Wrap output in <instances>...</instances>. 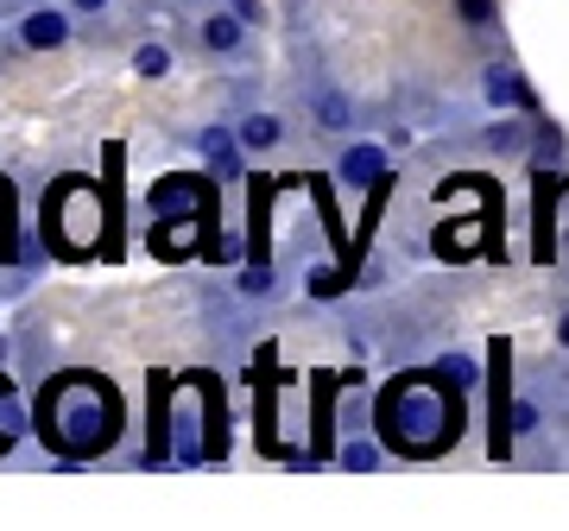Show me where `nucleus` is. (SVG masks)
<instances>
[{
	"label": "nucleus",
	"mask_w": 569,
	"mask_h": 531,
	"mask_svg": "<svg viewBox=\"0 0 569 531\" xmlns=\"http://www.w3.org/2000/svg\"><path fill=\"white\" fill-rule=\"evenodd\" d=\"M203 44H209V51H234V44H241V13L209 20V26H203Z\"/></svg>",
	"instance_id": "423d86ee"
},
{
	"label": "nucleus",
	"mask_w": 569,
	"mask_h": 531,
	"mask_svg": "<svg viewBox=\"0 0 569 531\" xmlns=\"http://www.w3.org/2000/svg\"><path fill=\"white\" fill-rule=\"evenodd\" d=\"M317 114H323V127H348V102H342V96H323Z\"/></svg>",
	"instance_id": "9d476101"
},
{
	"label": "nucleus",
	"mask_w": 569,
	"mask_h": 531,
	"mask_svg": "<svg viewBox=\"0 0 569 531\" xmlns=\"http://www.w3.org/2000/svg\"><path fill=\"white\" fill-rule=\"evenodd\" d=\"M26 44H32V51H58L63 39H70V20H63V13H51V7H44V13H32V20H26V32H20Z\"/></svg>",
	"instance_id": "20e7f679"
},
{
	"label": "nucleus",
	"mask_w": 569,
	"mask_h": 531,
	"mask_svg": "<svg viewBox=\"0 0 569 531\" xmlns=\"http://www.w3.org/2000/svg\"><path fill=\"white\" fill-rule=\"evenodd\" d=\"M39 437L58 455H96L121 437V399L114 387L89 380V373H70L58 387H44L39 399Z\"/></svg>",
	"instance_id": "f257e3e1"
},
{
	"label": "nucleus",
	"mask_w": 569,
	"mask_h": 531,
	"mask_svg": "<svg viewBox=\"0 0 569 531\" xmlns=\"http://www.w3.org/2000/svg\"><path fill=\"white\" fill-rule=\"evenodd\" d=\"M133 70H140V77H164V70H171V51H164V44H140V51H133Z\"/></svg>",
	"instance_id": "0eeeda50"
},
{
	"label": "nucleus",
	"mask_w": 569,
	"mask_h": 531,
	"mask_svg": "<svg viewBox=\"0 0 569 531\" xmlns=\"http://www.w3.org/2000/svg\"><path fill=\"white\" fill-rule=\"evenodd\" d=\"M488 96H493V102H519V108L531 102V89H526L519 77H512L507 63H493V70H488Z\"/></svg>",
	"instance_id": "39448f33"
},
{
	"label": "nucleus",
	"mask_w": 569,
	"mask_h": 531,
	"mask_svg": "<svg viewBox=\"0 0 569 531\" xmlns=\"http://www.w3.org/2000/svg\"><path fill=\"white\" fill-rule=\"evenodd\" d=\"M462 430V405H449L443 387H430L425 373H406L380 392V443L399 455H437Z\"/></svg>",
	"instance_id": "f03ea898"
},
{
	"label": "nucleus",
	"mask_w": 569,
	"mask_h": 531,
	"mask_svg": "<svg viewBox=\"0 0 569 531\" xmlns=\"http://www.w3.org/2000/svg\"><path fill=\"white\" fill-rule=\"evenodd\" d=\"M342 462H348V469H373V450H367V443H348Z\"/></svg>",
	"instance_id": "f8f14e48"
},
{
	"label": "nucleus",
	"mask_w": 569,
	"mask_h": 531,
	"mask_svg": "<svg viewBox=\"0 0 569 531\" xmlns=\"http://www.w3.org/2000/svg\"><path fill=\"white\" fill-rule=\"evenodd\" d=\"M342 184L380 190V184H387V152H380V146H355V152L342 159Z\"/></svg>",
	"instance_id": "7ed1b4c3"
},
{
	"label": "nucleus",
	"mask_w": 569,
	"mask_h": 531,
	"mask_svg": "<svg viewBox=\"0 0 569 531\" xmlns=\"http://www.w3.org/2000/svg\"><path fill=\"white\" fill-rule=\"evenodd\" d=\"M77 7H82V13H96V7H108V0H77Z\"/></svg>",
	"instance_id": "dca6fc26"
},
{
	"label": "nucleus",
	"mask_w": 569,
	"mask_h": 531,
	"mask_svg": "<svg viewBox=\"0 0 569 531\" xmlns=\"http://www.w3.org/2000/svg\"><path fill=\"white\" fill-rule=\"evenodd\" d=\"M512 430L526 437V430H538V405H512Z\"/></svg>",
	"instance_id": "ddd939ff"
},
{
	"label": "nucleus",
	"mask_w": 569,
	"mask_h": 531,
	"mask_svg": "<svg viewBox=\"0 0 569 531\" xmlns=\"http://www.w3.org/2000/svg\"><path fill=\"white\" fill-rule=\"evenodd\" d=\"M557 342H563V348H569V317H563V323H557Z\"/></svg>",
	"instance_id": "2eb2a0df"
},
{
	"label": "nucleus",
	"mask_w": 569,
	"mask_h": 531,
	"mask_svg": "<svg viewBox=\"0 0 569 531\" xmlns=\"http://www.w3.org/2000/svg\"><path fill=\"white\" fill-rule=\"evenodd\" d=\"M241 140L253 146V152H266V146L279 140V121H272V114H253V121L241 127Z\"/></svg>",
	"instance_id": "1a4fd4ad"
},
{
	"label": "nucleus",
	"mask_w": 569,
	"mask_h": 531,
	"mask_svg": "<svg viewBox=\"0 0 569 531\" xmlns=\"http://www.w3.org/2000/svg\"><path fill=\"white\" fill-rule=\"evenodd\" d=\"M203 152L216 159V171H241V159H234V146H228V133H216V127L203 133Z\"/></svg>",
	"instance_id": "6e6552de"
},
{
	"label": "nucleus",
	"mask_w": 569,
	"mask_h": 531,
	"mask_svg": "<svg viewBox=\"0 0 569 531\" xmlns=\"http://www.w3.org/2000/svg\"><path fill=\"white\" fill-rule=\"evenodd\" d=\"M241 285L247 291H266V285H272V272H266V266H253V272H241Z\"/></svg>",
	"instance_id": "4468645a"
},
{
	"label": "nucleus",
	"mask_w": 569,
	"mask_h": 531,
	"mask_svg": "<svg viewBox=\"0 0 569 531\" xmlns=\"http://www.w3.org/2000/svg\"><path fill=\"white\" fill-rule=\"evenodd\" d=\"M456 7H462L468 26H488V20H493V0H456Z\"/></svg>",
	"instance_id": "9b49d317"
}]
</instances>
